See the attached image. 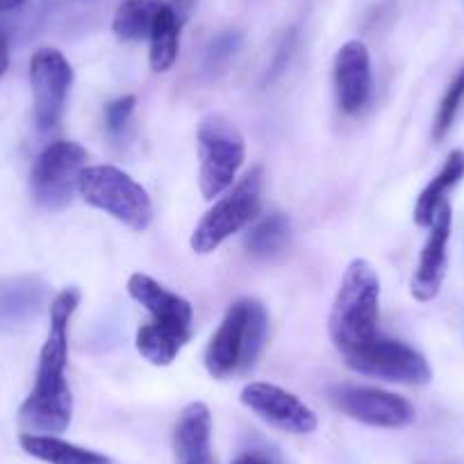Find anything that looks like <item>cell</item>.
I'll list each match as a JSON object with an SVG mask.
<instances>
[{
  "instance_id": "obj_26",
  "label": "cell",
  "mask_w": 464,
  "mask_h": 464,
  "mask_svg": "<svg viewBox=\"0 0 464 464\" xmlns=\"http://www.w3.org/2000/svg\"><path fill=\"white\" fill-rule=\"evenodd\" d=\"M24 3H28V0H0V12L16 10V7H21Z\"/></svg>"
},
{
  "instance_id": "obj_14",
  "label": "cell",
  "mask_w": 464,
  "mask_h": 464,
  "mask_svg": "<svg viewBox=\"0 0 464 464\" xmlns=\"http://www.w3.org/2000/svg\"><path fill=\"white\" fill-rule=\"evenodd\" d=\"M449 239H450V205L441 203L435 214V221L430 223V235H428L423 251L419 256L417 271L410 283V292L419 303H428L437 298L441 283L446 276V262H449Z\"/></svg>"
},
{
  "instance_id": "obj_8",
  "label": "cell",
  "mask_w": 464,
  "mask_h": 464,
  "mask_svg": "<svg viewBox=\"0 0 464 464\" xmlns=\"http://www.w3.org/2000/svg\"><path fill=\"white\" fill-rule=\"evenodd\" d=\"M87 167V150L75 141H53L37 155L30 171L34 203L46 212H60L78 194L80 173Z\"/></svg>"
},
{
  "instance_id": "obj_2",
  "label": "cell",
  "mask_w": 464,
  "mask_h": 464,
  "mask_svg": "<svg viewBox=\"0 0 464 464\" xmlns=\"http://www.w3.org/2000/svg\"><path fill=\"white\" fill-rule=\"evenodd\" d=\"M128 294L150 314L149 324L137 330V351L155 367H169L191 339L194 307L180 294L146 274L130 276Z\"/></svg>"
},
{
  "instance_id": "obj_5",
  "label": "cell",
  "mask_w": 464,
  "mask_h": 464,
  "mask_svg": "<svg viewBox=\"0 0 464 464\" xmlns=\"http://www.w3.org/2000/svg\"><path fill=\"white\" fill-rule=\"evenodd\" d=\"M78 194L84 203L110 214L135 232H144L153 223L149 191L121 169L110 164L84 167L80 173Z\"/></svg>"
},
{
  "instance_id": "obj_9",
  "label": "cell",
  "mask_w": 464,
  "mask_h": 464,
  "mask_svg": "<svg viewBox=\"0 0 464 464\" xmlns=\"http://www.w3.org/2000/svg\"><path fill=\"white\" fill-rule=\"evenodd\" d=\"M348 369L362 376L381 378L399 385H428L432 378V369L428 360L417 348L408 346L399 339H390L378 334L372 343L362 346L355 353L343 358Z\"/></svg>"
},
{
  "instance_id": "obj_6",
  "label": "cell",
  "mask_w": 464,
  "mask_h": 464,
  "mask_svg": "<svg viewBox=\"0 0 464 464\" xmlns=\"http://www.w3.org/2000/svg\"><path fill=\"white\" fill-rule=\"evenodd\" d=\"M262 187H265L262 167H253L237 185L218 196L217 203L203 214L198 226L191 232V251L198 256H209L232 235L242 232L260 212Z\"/></svg>"
},
{
  "instance_id": "obj_15",
  "label": "cell",
  "mask_w": 464,
  "mask_h": 464,
  "mask_svg": "<svg viewBox=\"0 0 464 464\" xmlns=\"http://www.w3.org/2000/svg\"><path fill=\"white\" fill-rule=\"evenodd\" d=\"M212 414L209 408L200 401L189 403L180 412L173 432V449H176L178 462L185 464L191 459H200L212 455Z\"/></svg>"
},
{
  "instance_id": "obj_3",
  "label": "cell",
  "mask_w": 464,
  "mask_h": 464,
  "mask_svg": "<svg viewBox=\"0 0 464 464\" xmlns=\"http://www.w3.org/2000/svg\"><path fill=\"white\" fill-rule=\"evenodd\" d=\"M381 278L367 260H353L343 271L328 319L334 348L346 358L381 334Z\"/></svg>"
},
{
  "instance_id": "obj_7",
  "label": "cell",
  "mask_w": 464,
  "mask_h": 464,
  "mask_svg": "<svg viewBox=\"0 0 464 464\" xmlns=\"http://www.w3.org/2000/svg\"><path fill=\"white\" fill-rule=\"evenodd\" d=\"M198 185L205 200L226 194L246 160V141L226 116L212 114L198 126Z\"/></svg>"
},
{
  "instance_id": "obj_23",
  "label": "cell",
  "mask_w": 464,
  "mask_h": 464,
  "mask_svg": "<svg viewBox=\"0 0 464 464\" xmlns=\"http://www.w3.org/2000/svg\"><path fill=\"white\" fill-rule=\"evenodd\" d=\"M137 98L135 96H121L116 101L105 105V126L110 132H121L126 123L130 121L132 111H135Z\"/></svg>"
},
{
  "instance_id": "obj_27",
  "label": "cell",
  "mask_w": 464,
  "mask_h": 464,
  "mask_svg": "<svg viewBox=\"0 0 464 464\" xmlns=\"http://www.w3.org/2000/svg\"><path fill=\"white\" fill-rule=\"evenodd\" d=\"M185 464H214V458H212V455H208V458L191 459V462H185Z\"/></svg>"
},
{
  "instance_id": "obj_21",
  "label": "cell",
  "mask_w": 464,
  "mask_h": 464,
  "mask_svg": "<svg viewBox=\"0 0 464 464\" xmlns=\"http://www.w3.org/2000/svg\"><path fill=\"white\" fill-rule=\"evenodd\" d=\"M39 303V292L34 285L14 280L0 285V328L16 325L28 319Z\"/></svg>"
},
{
  "instance_id": "obj_4",
  "label": "cell",
  "mask_w": 464,
  "mask_h": 464,
  "mask_svg": "<svg viewBox=\"0 0 464 464\" xmlns=\"http://www.w3.org/2000/svg\"><path fill=\"white\" fill-rule=\"evenodd\" d=\"M269 334V316L256 298H242L227 307L217 333L205 348V369L212 378H230L256 367Z\"/></svg>"
},
{
  "instance_id": "obj_11",
  "label": "cell",
  "mask_w": 464,
  "mask_h": 464,
  "mask_svg": "<svg viewBox=\"0 0 464 464\" xmlns=\"http://www.w3.org/2000/svg\"><path fill=\"white\" fill-rule=\"evenodd\" d=\"M34 123L39 130H53L64 114L66 96L73 84V69L57 48H39L30 60Z\"/></svg>"
},
{
  "instance_id": "obj_16",
  "label": "cell",
  "mask_w": 464,
  "mask_h": 464,
  "mask_svg": "<svg viewBox=\"0 0 464 464\" xmlns=\"http://www.w3.org/2000/svg\"><path fill=\"white\" fill-rule=\"evenodd\" d=\"M19 444L25 453L46 464H111L107 455L92 449H82V446H75L71 441L60 440L57 435L24 432L19 437Z\"/></svg>"
},
{
  "instance_id": "obj_20",
  "label": "cell",
  "mask_w": 464,
  "mask_h": 464,
  "mask_svg": "<svg viewBox=\"0 0 464 464\" xmlns=\"http://www.w3.org/2000/svg\"><path fill=\"white\" fill-rule=\"evenodd\" d=\"M289 235H292L289 218L280 212H271L248 227L244 246L253 257L269 260V257L285 251V246L289 244Z\"/></svg>"
},
{
  "instance_id": "obj_22",
  "label": "cell",
  "mask_w": 464,
  "mask_h": 464,
  "mask_svg": "<svg viewBox=\"0 0 464 464\" xmlns=\"http://www.w3.org/2000/svg\"><path fill=\"white\" fill-rule=\"evenodd\" d=\"M462 101H464V66L459 69V73L455 75L453 82L449 84V89H446L444 98H441L440 102L435 123H432V137H435V141L444 140L446 132L450 130V126H453L455 121V114H458Z\"/></svg>"
},
{
  "instance_id": "obj_18",
  "label": "cell",
  "mask_w": 464,
  "mask_h": 464,
  "mask_svg": "<svg viewBox=\"0 0 464 464\" xmlns=\"http://www.w3.org/2000/svg\"><path fill=\"white\" fill-rule=\"evenodd\" d=\"M462 178H464V150H453V153L446 158L441 171L428 182V187L421 191V196H419L417 205H414V223L421 227H430V223L435 221L437 209H440V205L444 203L446 191L453 189Z\"/></svg>"
},
{
  "instance_id": "obj_19",
  "label": "cell",
  "mask_w": 464,
  "mask_h": 464,
  "mask_svg": "<svg viewBox=\"0 0 464 464\" xmlns=\"http://www.w3.org/2000/svg\"><path fill=\"white\" fill-rule=\"evenodd\" d=\"M162 5V0H123L111 19V33L121 42L149 39Z\"/></svg>"
},
{
  "instance_id": "obj_1",
  "label": "cell",
  "mask_w": 464,
  "mask_h": 464,
  "mask_svg": "<svg viewBox=\"0 0 464 464\" xmlns=\"http://www.w3.org/2000/svg\"><path fill=\"white\" fill-rule=\"evenodd\" d=\"M80 305V292L66 287L51 303V330L39 353L34 387L19 410L21 426L37 435H60L73 419V394L66 381L69 321Z\"/></svg>"
},
{
  "instance_id": "obj_10",
  "label": "cell",
  "mask_w": 464,
  "mask_h": 464,
  "mask_svg": "<svg viewBox=\"0 0 464 464\" xmlns=\"http://www.w3.org/2000/svg\"><path fill=\"white\" fill-rule=\"evenodd\" d=\"M328 401L334 410L346 414L348 419L372 428H408L412 426L417 412L412 403L403 396L392 394L381 387L367 385H333L328 387Z\"/></svg>"
},
{
  "instance_id": "obj_24",
  "label": "cell",
  "mask_w": 464,
  "mask_h": 464,
  "mask_svg": "<svg viewBox=\"0 0 464 464\" xmlns=\"http://www.w3.org/2000/svg\"><path fill=\"white\" fill-rule=\"evenodd\" d=\"M232 464H274V459L266 453H262V450H246V453L232 459Z\"/></svg>"
},
{
  "instance_id": "obj_13",
  "label": "cell",
  "mask_w": 464,
  "mask_h": 464,
  "mask_svg": "<svg viewBox=\"0 0 464 464\" xmlns=\"http://www.w3.org/2000/svg\"><path fill=\"white\" fill-rule=\"evenodd\" d=\"M333 82L337 107L343 114H358L372 96V57L360 39H351L337 51L333 62Z\"/></svg>"
},
{
  "instance_id": "obj_17",
  "label": "cell",
  "mask_w": 464,
  "mask_h": 464,
  "mask_svg": "<svg viewBox=\"0 0 464 464\" xmlns=\"http://www.w3.org/2000/svg\"><path fill=\"white\" fill-rule=\"evenodd\" d=\"M185 14H182L180 5H171V3H164L162 10H160L158 19H155L153 33H150V69L155 73H167L169 69H173L178 60V53H180V25Z\"/></svg>"
},
{
  "instance_id": "obj_12",
  "label": "cell",
  "mask_w": 464,
  "mask_h": 464,
  "mask_svg": "<svg viewBox=\"0 0 464 464\" xmlns=\"http://www.w3.org/2000/svg\"><path fill=\"white\" fill-rule=\"evenodd\" d=\"M239 401L262 421L289 435H310L319 426V419L310 405L274 382H248L239 394Z\"/></svg>"
},
{
  "instance_id": "obj_25",
  "label": "cell",
  "mask_w": 464,
  "mask_h": 464,
  "mask_svg": "<svg viewBox=\"0 0 464 464\" xmlns=\"http://www.w3.org/2000/svg\"><path fill=\"white\" fill-rule=\"evenodd\" d=\"M7 66H10V42H7L5 30H0V78L5 75Z\"/></svg>"
}]
</instances>
